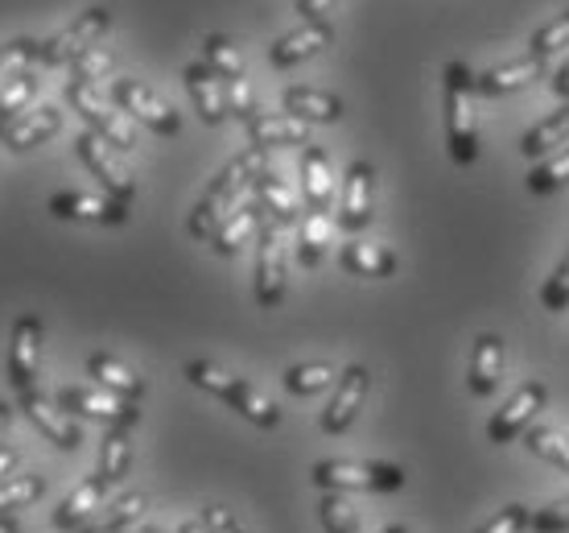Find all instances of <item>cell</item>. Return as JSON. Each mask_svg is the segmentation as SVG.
<instances>
[{"label":"cell","instance_id":"cell-31","mask_svg":"<svg viewBox=\"0 0 569 533\" xmlns=\"http://www.w3.org/2000/svg\"><path fill=\"white\" fill-rule=\"evenodd\" d=\"M248 137H252V149H281V145H310V132L301 120L293 116H257L248 125Z\"/></svg>","mask_w":569,"mask_h":533},{"label":"cell","instance_id":"cell-25","mask_svg":"<svg viewBox=\"0 0 569 533\" xmlns=\"http://www.w3.org/2000/svg\"><path fill=\"white\" fill-rule=\"evenodd\" d=\"M260 224H264V207H260L257 199H243L240 207L219 224V231L211 236V248L219 257H236V253L252 240V231H260Z\"/></svg>","mask_w":569,"mask_h":533},{"label":"cell","instance_id":"cell-41","mask_svg":"<svg viewBox=\"0 0 569 533\" xmlns=\"http://www.w3.org/2000/svg\"><path fill=\"white\" fill-rule=\"evenodd\" d=\"M569 46V9L561 17H553L549 26H541L532 33V42H528V55L532 58H549L557 50H566Z\"/></svg>","mask_w":569,"mask_h":533},{"label":"cell","instance_id":"cell-3","mask_svg":"<svg viewBox=\"0 0 569 533\" xmlns=\"http://www.w3.org/2000/svg\"><path fill=\"white\" fill-rule=\"evenodd\" d=\"M186 381H190V385H199L202 393H211L214 402L231 405L240 418H248L252 426H260V431H277V426H281V409H277V402H269L260 389H252L243 376L223 373L219 364L190 361L186 364Z\"/></svg>","mask_w":569,"mask_h":533},{"label":"cell","instance_id":"cell-22","mask_svg":"<svg viewBox=\"0 0 569 533\" xmlns=\"http://www.w3.org/2000/svg\"><path fill=\"white\" fill-rule=\"evenodd\" d=\"M301 199L313 211H330L335 203V170H330L327 149L313 141L301 149Z\"/></svg>","mask_w":569,"mask_h":533},{"label":"cell","instance_id":"cell-13","mask_svg":"<svg viewBox=\"0 0 569 533\" xmlns=\"http://www.w3.org/2000/svg\"><path fill=\"white\" fill-rule=\"evenodd\" d=\"M371 199H376V170L368 161H351L342 174V199H339V228L363 231L371 224Z\"/></svg>","mask_w":569,"mask_h":533},{"label":"cell","instance_id":"cell-15","mask_svg":"<svg viewBox=\"0 0 569 533\" xmlns=\"http://www.w3.org/2000/svg\"><path fill=\"white\" fill-rule=\"evenodd\" d=\"M17 402H21L26 418L33 422V431L42 434V438H50L58 451H79V443H83V431L74 426L67 409H58V402L42 397V389L26 393V397H17Z\"/></svg>","mask_w":569,"mask_h":533},{"label":"cell","instance_id":"cell-51","mask_svg":"<svg viewBox=\"0 0 569 533\" xmlns=\"http://www.w3.org/2000/svg\"><path fill=\"white\" fill-rule=\"evenodd\" d=\"M553 91L561 96V100H569V58L553 71Z\"/></svg>","mask_w":569,"mask_h":533},{"label":"cell","instance_id":"cell-37","mask_svg":"<svg viewBox=\"0 0 569 533\" xmlns=\"http://www.w3.org/2000/svg\"><path fill=\"white\" fill-rule=\"evenodd\" d=\"M525 447L537 455V460L553 463L561 472H569V438L557 434L553 426H528L525 431Z\"/></svg>","mask_w":569,"mask_h":533},{"label":"cell","instance_id":"cell-42","mask_svg":"<svg viewBox=\"0 0 569 533\" xmlns=\"http://www.w3.org/2000/svg\"><path fill=\"white\" fill-rule=\"evenodd\" d=\"M38 55H42V42H38V38H13V42H0V79H4V75H21V67Z\"/></svg>","mask_w":569,"mask_h":533},{"label":"cell","instance_id":"cell-1","mask_svg":"<svg viewBox=\"0 0 569 533\" xmlns=\"http://www.w3.org/2000/svg\"><path fill=\"white\" fill-rule=\"evenodd\" d=\"M264 166H269V161H264V149L236 154V158L207 182V190L199 195L194 211H190V219H186V231H190L194 240H211L214 231H219V224L240 207V195L257 182V174L264 170Z\"/></svg>","mask_w":569,"mask_h":533},{"label":"cell","instance_id":"cell-14","mask_svg":"<svg viewBox=\"0 0 569 533\" xmlns=\"http://www.w3.org/2000/svg\"><path fill=\"white\" fill-rule=\"evenodd\" d=\"M54 402H58V409H67L74 418H91V422H103V426L141 418V405L116 402L112 393H91V389H79V385H62V389L54 393Z\"/></svg>","mask_w":569,"mask_h":533},{"label":"cell","instance_id":"cell-30","mask_svg":"<svg viewBox=\"0 0 569 533\" xmlns=\"http://www.w3.org/2000/svg\"><path fill=\"white\" fill-rule=\"evenodd\" d=\"M330 240H335L330 211H313V207H306V211H301V219H298V260H301V269L322 265Z\"/></svg>","mask_w":569,"mask_h":533},{"label":"cell","instance_id":"cell-43","mask_svg":"<svg viewBox=\"0 0 569 533\" xmlns=\"http://www.w3.org/2000/svg\"><path fill=\"white\" fill-rule=\"evenodd\" d=\"M532 525V505H503L491 521H483L475 533H525Z\"/></svg>","mask_w":569,"mask_h":533},{"label":"cell","instance_id":"cell-56","mask_svg":"<svg viewBox=\"0 0 569 533\" xmlns=\"http://www.w3.org/2000/svg\"><path fill=\"white\" fill-rule=\"evenodd\" d=\"M385 533H409L405 525H385Z\"/></svg>","mask_w":569,"mask_h":533},{"label":"cell","instance_id":"cell-17","mask_svg":"<svg viewBox=\"0 0 569 533\" xmlns=\"http://www.w3.org/2000/svg\"><path fill=\"white\" fill-rule=\"evenodd\" d=\"M186 91H190V100H194V112H199L202 125H211L219 129L223 120H228V91H223V79L207 67V62H190L186 67Z\"/></svg>","mask_w":569,"mask_h":533},{"label":"cell","instance_id":"cell-23","mask_svg":"<svg viewBox=\"0 0 569 533\" xmlns=\"http://www.w3.org/2000/svg\"><path fill=\"white\" fill-rule=\"evenodd\" d=\"M284 116H293L301 125H335L342 116V100L318 87H284Z\"/></svg>","mask_w":569,"mask_h":533},{"label":"cell","instance_id":"cell-4","mask_svg":"<svg viewBox=\"0 0 569 533\" xmlns=\"http://www.w3.org/2000/svg\"><path fill=\"white\" fill-rule=\"evenodd\" d=\"M310 480L322 492H371V496H385V492L405 488V467L385 460H318L313 463Z\"/></svg>","mask_w":569,"mask_h":533},{"label":"cell","instance_id":"cell-32","mask_svg":"<svg viewBox=\"0 0 569 533\" xmlns=\"http://www.w3.org/2000/svg\"><path fill=\"white\" fill-rule=\"evenodd\" d=\"M569 141V100L566 108H557L553 116H545L541 125H532V129L525 132V141H520V154L525 158H549L557 145Z\"/></svg>","mask_w":569,"mask_h":533},{"label":"cell","instance_id":"cell-49","mask_svg":"<svg viewBox=\"0 0 569 533\" xmlns=\"http://www.w3.org/2000/svg\"><path fill=\"white\" fill-rule=\"evenodd\" d=\"M335 4H339V0H298V17L306 26H322Z\"/></svg>","mask_w":569,"mask_h":533},{"label":"cell","instance_id":"cell-40","mask_svg":"<svg viewBox=\"0 0 569 533\" xmlns=\"http://www.w3.org/2000/svg\"><path fill=\"white\" fill-rule=\"evenodd\" d=\"M318 517H322V530H327V533H363V525H359V517H356V509L347 505L339 492H327V496H322Z\"/></svg>","mask_w":569,"mask_h":533},{"label":"cell","instance_id":"cell-21","mask_svg":"<svg viewBox=\"0 0 569 533\" xmlns=\"http://www.w3.org/2000/svg\"><path fill=\"white\" fill-rule=\"evenodd\" d=\"M330 38H335V29L322 21V26H301L293 29V33H284V38H277V42L269 46V67H277V71H289V67H298V62H306V58L322 55L330 46Z\"/></svg>","mask_w":569,"mask_h":533},{"label":"cell","instance_id":"cell-18","mask_svg":"<svg viewBox=\"0 0 569 533\" xmlns=\"http://www.w3.org/2000/svg\"><path fill=\"white\" fill-rule=\"evenodd\" d=\"M108 484H103V476L96 472V476H87L79 488H71L67 496H62V505L54 509V517H50V525H54L58 533H74L79 525H87V521L96 517L103 509V501H108Z\"/></svg>","mask_w":569,"mask_h":533},{"label":"cell","instance_id":"cell-2","mask_svg":"<svg viewBox=\"0 0 569 533\" xmlns=\"http://www.w3.org/2000/svg\"><path fill=\"white\" fill-rule=\"evenodd\" d=\"M475 75L467 62H450L441 71V116H446V149L458 170L479 161V125H475Z\"/></svg>","mask_w":569,"mask_h":533},{"label":"cell","instance_id":"cell-36","mask_svg":"<svg viewBox=\"0 0 569 533\" xmlns=\"http://www.w3.org/2000/svg\"><path fill=\"white\" fill-rule=\"evenodd\" d=\"M569 182V149H561V154H553V158H541L537 166H532V174H528V195H537V199H545V195H553V190H561Z\"/></svg>","mask_w":569,"mask_h":533},{"label":"cell","instance_id":"cell-44","mask_svg":"<svg viewBox=\"0 0 569 533\" xmlns=\"http://www.w3.org/2000/svg\"><path fill=\"white\" fill-rule=\"evenodd\" d=\"M541 306L545 310H566L569 306V253L561 257V265H557L553 274L545 277V286H541Z\"/></svg>","mask_w":569,"mask_h":533},{"label":"cell","instance_id":"cell-26","mask_svg":"<svg viewBox=\"0 0 569 533\" xmlns=\"http://www.w3.org/2000/svg\"><path fill=\"white\" fill-rule=\"evenodd\" d=\"M132 426L137 418L129 422H116L103 431V443H100V476L108 488L116 484H124L129 480V467H132Z\"/></svg>","mask_w":569,"mask_h":533},{"label":"cell","instance_id":"cell-16","mask_svg":"<svg viewBox=\"0 0 569 533\" xmlns=\"http://www.w3.org/2000/svg\"><path fill=\"white\" fill-rule=\"evenodd\" d=\"M50 216L120 228V224H129V207H120V203L108 199V195L96 199V195H83V190H58V195H50Z\"/></svg>","mask_w":569,"mask_h":533},{"label":"cell","instance_id":"cell-34","mask_svg":"<svg viewBox=\"0 0 569 533\" xmlns=\"http://www.w3.org/2000/svg\"><path fill=\"white\" fill-rule=\"evenodd\" d=\"M42 496H46V476H38V472H17L13 480L0 484V517H13L17 509L33 505Z\"/></svg>","mask_w":569,"mask_h":533},{"label":"cell","instance_id":"cell-9","mask_svg":"<svg viewBox=\"0 0 569 533\" xmlns=\"http://www.w3.org/2000/svg\"><path fill=\"white\" fill-rule=\"evenodd\" d=\"M112 103L120 108V112H129L132 120H141L144 129H153L157 137H178V132H182V116H178V108H170L166 100H157L141 79H116Z\"/></svg>","mask_w":569,"mask_h":533},{"label":"cell","instance_id":"cell-47","mask_svg":"<svg viewBox=\"0 0 569 533\" xmlns=\"http://www.w3.org/2000/svg\"><path fill=\"white\" fill-rule=\"evenodd\" d=\"M528 530L532 533H566L569 530V496H561V501H553V505L537 509Z\"/></svg>","mask_w":569,"mask_h":533},{"label":"cell","instance_id":"cell-19","mask_svg":"<svg viewBox=\"0 0 569 533\" xmlns=\"http://www.w3.org/2000/svg\"><path fill=\"white\" fill-rule=\"evenodd\" d=\"M503 381V339L496 332H483L470 347V373L467 389L470 397H496Z\"/></svg>","mask_w":569,"mask_h":533},{"label":"cell","instance_id":"cell-20","mask_svg":"<svg viewBox=\"0 0 569 533\" xmlns=\"http://www.w3.org/2000/svg\"><path fill=\"white\" fill-rule=\"evenodd\" d=\"M87 373H91V381H96V385H103V393H112L116 402L141 405L144 381H141V373H137V368L120 364L116 356H108V352H91V356H87Z\"/></svg>","mask_w":569,"mask_h":533},{"label":"cell","instance_id":"cell-50","mask_svg":"<svg viewBox=\"0 0 569 533\" xmlns=\"http://www.w3.org/2000/svg\"><path fill=\"white\" fill-rule=\"evenodd\" d=\"M17 467H21V451H17V447H0V484H4V480H13Z\"/></svg>","mask_w":569,"mask_h":533},{"label":"cell","instance_id":"cell-45","mask_svg":"<svg viewBox=\"0 0 569 533\" xmlns=\"http://www.w3.org/2000/svg\"><path fill=\"white\" fill-rule=\"evenodd\" d=\"M223 91H228V112L236 116V120H243V125H252L260 116L252 83H248V79H231V83H223Z\"/></svg>","mask_w":569,"mask_h":533},{"label":"cell","instance_id":"cell-12","mask_svg":"<svg viewBox=\"0 0 569 533\" xmlns=\"http://www.w3.org/2000/svg\"><path fill=\"white\" fill-rule=\"evenodd\" d=\"M38 361H42V318L21 315L9 339V385L17 397L38 389Z\"/></svg>","mask_w":569,"mask_h":533},{"label":"cell","instance_id":"cell-24","mask_svg":"<svg viewBox=\"0 0 569 533\" xmlns=\"http://www.w3.org/2000/svg\"><path fill=\"white\" fill-rule=\"evenodd\" d=\"M58 129H62V108L42 103V108H29L26 116H17L13 125H9V132H4V145H9L13 154H26L33 145L50 141Z\"/></svg>","mask_w":569,"mask_h":533},{"label":"cell","instance_id":"cell-29","mask_svg":"<svg viewBox=\"0 0 569 533\" xmlns=\"http://www.w3.org/2000/svg\"><path fill=\"white\" fill-rule=\"evenodd\" d=\"M339 265L356 277H392L400 269L397 253L385 245H371V240H347L339 253Z\"/></svg>","mask_w":569,"mask_h":533},{"label":"cell","instance_id":"cell-7","mask_svg":"<svg viewBox=\"0 0 569 533\" xmlns=\"http://www.w3.org/2000/svg\"><path fill=\"white\" fill-rule=\"evenodd\" d=\"M67 103H71L74 112L91 125V132H96V137H103V141L112 145L116 154H132L137 132H132V125L124 120V112H120V108H108V103L96 96V87L67 83Z\"/></svg>","mask_w":569,"mask_h":533},{"label":"cell","instance_id":"cell-54","mask_svg":"<svg viewBox=\"0 0 569 533\" xmlns=\"http://www.w3.org/2000/svg\"><path fill=\"white\" fill-rule=\"evenodd\" d=\"M178 533H207V530H202V521H182Z\"/></svg>","mask_w":569,"mask_h":533},{"label":"cell","instance_id":"cell-28","mask_svg":"<svg viewBox=\"0 0 569 533\" xmlns=\"http://www.w3.org/2000/svg\"><path fill=\"white\" fill-rule=\"evenodd\" d=\"M252 195H257V203L264 207V219L281 224V228L298 224V199H293L289 182H284L277 170H269V166H264V170L257 174V182H252Z\"/></svg>","mask_w":569,"mask_h":533},{"label":"cell","instance_id":"cell-33","mask_svg":"<svg viewBox=\"0 0 569 533\" xmlns=\"http://www.w3.org/2000/svg\"><path fill=\"white\" fill-rule=\"evenodd\" d=\"M144 513V496H120L112 505H103L96 517L79 525L74 533H129Z\"/></svg>","mask_w":569,"mask_h":533},{"label":"cell","instance_id":"cell-46","mask_svg":"<svg viewBox=\"0 0 569 533\" xmlns=\"http://www.w3.org/2000/svg\"><path fill=\"white\" fill-rule=\"evenodd\" d=\"M108 67H112V55L96 46V50H87L83 58H74V62H71V83L96 87V79H100V75L108 71Z\"/></svg>","mask_w":569,"mask_h":533},{"label":"cell","instance_id":"cell-27","mask_svg":"<svg viewBox=\"0 0 569 533\" xmlns=\"http://www.w3.org/2000/svg\"><path fill=\"white\" fill-rule=\"evenodd\" d=\"M545 71V58H516V62H503V67H491L487 75H479L475 79V87H479V96H512V91H520V87L537 83V75Z\"/></svg>","mask_w":569,"mask_h":533},{"label":"cell","instance_id":"cell-55","mask_svg":"<svg viewBox=\"0 0 569 533\" xmlns=\"http://www.w3.org/2000/svg\"><path fill=\"white\" fill-rule=\"evenodd\" d=\"M137 533H166V530H161V525H153V521H149V525H141V530H137Z\"/></svg>","mask_w":569,"mask_h":533},{"label":"cell","instance_id":"cell-48","mask_svg":"<svg viewBox=\"0 0 569 533\" xmlns=\"http://www.w3.org/2000/svg\"><path fill=\"white\" fill-rule=\"evenodd\" d=\"M202 530L207 533H243L236 513L223 505H202Z\"/></svg>","mask_w":569,"mask_h":533},{"label":"cell","instance_id":"cell-6","mask_svg":"<svg viewBox=\"0 0 569 533\" xmlns=\"http://www.w3.org/2000/svg\"><path fill=\"white\" fill-rule=\"evenodd\" d=\"M545 402H549V385H545V381H525V385L491 414V422H487V438H491L496 447H508V443H516V438H525V431L545 409Z\"/></svg>","mask_w":569,"mask_h":533},{"label":"cell","instance_id":"cell-52","mask_svg":"<svg viewBox=\"0 0 569 533\" xmlns=\"http://www.w3.org/2000/svg\"><path fill=\"white\" fill-rule=\"evenodd\" d=\"M9 422H13V405L0 402V447H4V438H9Z\"/></svg>","mask_w":569,"mask_h":533},{"label":"cell","instance_id":"cell-10","mask_svg":"<svg viewBox=\"0 0 569 533\" xmlns=\"http://www.w3.org/2000/svg\"><path fill=\"white\" fill-rule=\"evenodd\" d=\"M284 286H289V274H284V228L264 219L257 236V303L264 310L281 306Z\"/></svg>","mask_w":569,"mask_h":533},{"label":"cell","instance_id":"cell-8","mask_svg":"<svg viewBox=\"0 0 569 533\" xmlns=\"http://www.w3.org/2000/svg\"><path fill=\"white\" fill-rule=\"evenodd\" d=\"M74 154H79V161L87 166V174L108 190V199H116L120 207H129V203L137 199V182H132V174L124 170V161L116 158V149L103 141V137L83 132V137L74 141Z\"/></svg>","mask_w":569,"mask_h":533},{"label":"cell","instance_id":"cell-38","mask_svg":"<svg viewBox=\"0 0 569 533\" xmlns=\"http://www.w3.org/2000/svg\"><path fill=\"white\" fill-rule=\"evenodd\" d=\"M38 91V79H33V71H21L13 75L9 83L0 87V137L9 132V125L17 120V112L21 108H29V96Z\"/></svg>","mask_w":569,"mask_h":533},{"label":"cell","instance_id":"cell-35","mask_svg":"<svg viewBox=\"0 0 569 533\" xmlns=\"http://www.w3.org/2000/svg\"><path fill=\"white\" fill-rule=\"evenodd\" d=\"M202 62L211 67L223 83H231V79H243V55L236 50V42L231 38H223V33H211L207 42H202Z\"/></svg>","mask_w":569,"mask_h":533},{"label":"cell","instance_id":"cell-5","mask_svg":"<svg viewBox=\"0 0 569 533\" xmlns=\"http://www.w3.org/2000/svg\"><path fill=\"white\" fill-rule=\"evenodd\" d=\"M108 26H112V9H108V4H96V9H87V13L74 17V21L62 29V33L46 38L38 62H42V67H62V62H74V58H83L87 50H96V42H103Z\"/></svg>","mask_w":569,"mask_h":533},{"label":"cell","instance_id":"cell-39","mask_svg":"<svg viewBox=\"0 0 569 533\" xmlns=\"http://www.w3.org/2000/svg\"><path fill=\"white\" fill-rule=\"evenodd\" d=\"M284 393H293V397H313V393H322L327 385H335V368L330 364H293L289 373L281 376Z\"/></svg>","mask_w":569,"mask_h":533},{"label":"cell","instance_id":"cell-11","mask_svg":"<svg viewBox=\"0 0 569 533\" xmlns=\"http://www.w3.org/2000/svg\"><path fill=\"white\" fill-rule=\"evenodd\" d=\"M368 389H371L368 368H363V364H347V368L339 373V381H335V397H330L327 409H322V418H318L322 434L339 438V434L351 431L359 418V405H363V397H368Z\"/></svg>","mask_w":569,"mask_h":533},{"label":"cell","instance_id":"cell-53","mask_svg":"<svg viewBox=\"0 0 569 533\" xmlns=\"http://www.w3.org/2000/svg\"><path fill=\"white\" fill-rule=\"evenodd\" d=\"M0 533H21V521H17V517H0Z\"/></svg>","mask_w":569,"mask_h":533}]
</instances>
